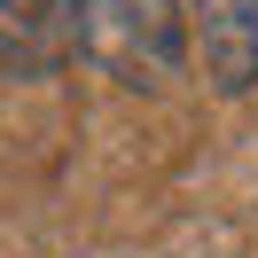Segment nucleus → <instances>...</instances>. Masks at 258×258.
Instances as JSON below:
<instances>
[{
    "label": "nucleus",
    "mask_w": 258,
    "mask_h": 258,
    "mask_svg": "<svg viewBox=\"0 0 258 258\" xmlns=\"http://www.w3.org/2000/svg\"><path fill=\"white\" fill-rule=\"evenodd\" d=\"M71 55L149 94L188 55V0H71Z\"/></svg>",
    "instance_id": "f257e3e1"
},
{
    "label": "nucleus",
    "mask_w": 258,
    "mask_h": 258,
    "mask_svg": "<svg viewBox=\"0 0 258 258\" xmlns=\"http://www.w3.org/2000/svg\"><path fill=\"white\" fill-rule=\"evenodd\" d=\"M188 39L219 94L258 86V0H188Z\"/></svg>",
    "instance_id": "f03ea898"
},
{
    "label": "nucleus",
    "mask_w": 258,
    "mask_h": 258,
    "mask_svg": "<svg viewBox=\"0 0 258 258\" xmlns=\"http://www.w3.org/2000/svg\"><path fill=\"white\" fill-rule=\"evenodd\" d=\"M71 55V0H0V71L47 79Z\"/></svg>",
    "instance_id": "7ed1b4c3"
}]
</instances>
